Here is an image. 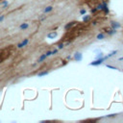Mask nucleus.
Returning <instances> with one entry per match:
<instances>
[{
  "label": "nucleus",
  "mask_w": 123,
  "mask_h": 123,
  "mask_svg": "<svg viewBox=\"0 0 123 123\" xmlns=\"http://www.w3.org/2000/svg\"><path fill=\"white\" fill-rule=\"evenodd\" d=\"M73 58H74L75 61H77V62H81V61L83 60V54L80 53V52H76V53L74 54Z\"/></svg>",
  "instance_id": "1"
},
{
  "label": "nucleus",
  "mask_w": 123,
  "mask_h": 123,
  "mask_svg": "<svg viewBox=\"0 0 123 123\" xmlns=\"http://www.w3.org/2000/svg\"><path fill=\"white\" fill-rule=\"evenodd\" d=\"M28 42H29V39H28V38H24L21 42H19V43L17 44V48H22V47L26 46V45L28 44Z\"/></svg>",
  "instance_id": "2"
},
{
  "label": "nucleus",
  "mask_w": 123,
  "mask_h": 123,
  "mask_svg": "<svg viewBox=\"0 0 123 123\" xmlns=\"http://www.w3.org/2000/svg\"><path fill=\"white\" fill-rule=\"evenodd\" d=\"M47 38H50V39H53V38H55V37H58V33L56 32V31H53V32H51V33H49V34H47Z\"/></svg>",
  "instance_id": "3"
},
{
  "label": "nucleus",
  "mask_w": 123,
  "mask_h": 123,
  "mask_svg": "<svg viewBox=\"0 0 123 123\" xmlns=\"http://www.w3.org/2000/svg\"><path fill=\"white\" fill-rule=\"evenodd\" d=\"M111 28H113V29H115V30H117V29H119V28L121 27L120 23H119V22H116V21H111Z\"/></svg>",
  "instance_id": "4"
},
{
  "label": "nucleus",
  "mask_w": 123,
  "mask_h": 123,
  "mask_svg": "<svg viewBox=\"0 0 123 123\" xmlns=\"http://www.w3.org/2000/svg\"><path fill=\"white\" fill-rule=\"evenodd\" d=\"M102 11H104V12H105L106 14H108V13L110 12V10H109V8H108L107 2H103V9H102Z\"/></svg>",
  "instance_id": "5"
},
{
  "label": "nucleus",
  "mask_w": 123,
  "mask_h": 123,
  "mask_svg": "<svg viewBox=\"0 0 123 123\" xmlns=\"http://www.w3.org/2000/svg\"><path fill=\"white\" fill-rule=\"evenodd\" d=\"M28 28H29V24L26 23V22L21 23V24L19 25V29H20V30H26V29H28Z\"/></svg>",
  "instance_id": "6"
},
{
  "label": "nucleus",
  "mask_w": 123,
  "mask_h": 123,
  "mask_svg": "<svg viewBox=\"0 0 123 123\" xmlns=\"http://www.w3.org/2000/svg\"><path fill=\"white\" fill-rule=\"evenodd\" d=\"M106 32H107V34H108V35H110V36H112V35H114V34L116 33V30H115V29H113V28H111V29H109V30H107Z\"/></svg>",
  "instance_id": "7"
},
{
  "label": "nucleus",
  "mask_w": 123,
  "mask_h": 123,
  "mask_svg": "<svg viewBox=\"0 0 123 123\" xmlns=\"http://www.w3.org/2000/svg\"><path fill=\"white\" fill-rule=\"evenodd\" d=\"M47 58V56H46V54H42L39 58H38V60H37V62H43L45 59Z\"/></svg>",
  "instance_id": "8"
},
{
  "label": "nucleus",
  "mask_w": 123,
  "mask_h": 123,
  "mask_svg": "<svg viewBox=\"0 0 123 123\" xmlns=\"http://www.w3.org/2000/svg\"><path fill=\"white\" fill-rule=\"evenodd\" d=\"M52 10H53V7H52V6H48V7H46V8L43 10V12H44V13H47V12H50Z\"/></svg>",
  "instance_id": "9"
},
{
  "label": "nucleus",
  "mask_w": 123,
  "mask_h": 123,
  "mask_svg": "<svg viewBox=\"0 0 123 123\" xmlns=\"http://www.w3.org/2000/svg\"><path fill=\"white\" fill-rule=\"evenodd\" d=\"M47 74H48V71H41L37 74V77H42V76H45Z\"/></svg>",
  "instance_id": "10"
},
{
  "label": "nucleus",
  "mask_w": 123,
  "mask_h": 123,
  "mask_svg": "<svg viewBox=\"0 0 123 123\" xmlns=\"http://www.w3.org/2000/svg\"><path fill=\"white\" fill-rule=\"evenodd\" d=\"M1 5H2V7H3V8H6V7L9 5V2H8L7 0H4V1H2V2H1Z\"/></svg>",
  "instance_id": "11"
},
{
  "label": "nucleus",
  "mask_w": 123,
  "mask_h": 123,
  "mask_svg": "<svg viewBox=\"0 0 123 123\" xmlns=\"http://www.w3.org/2000/svg\"><path fill=\"white\" fill-rule=\"evenodd\" d=\"M97 37V39H103V38L105 37V35H104L103 33H100V34H98V35H97V37Z\"/></svg>",
  "instance_id": "12"
},
{
  "label": "nucleus",
  "mask_w": 123,
  "mask_h": 123,
  "mask_svg": "<svg viewBox=\"0 0 123 123\" xmlns=\"http://www.w3.org/2000/svg\"><path fill=\"white\" fill-rule=\"evenodd\" d=\"M72 25H74V22H70V23H67V24L65 25V27H64V28L67 30V29H68V28H70Z\"/></svg>",
  "instance_id": "13"
},
{
  "label": "nucleus",
  "mask_w": 123,
  "mask_h": 123,
  "mask_svg": "<svg viewBox=\"0 0 123 123\" xmlns=\"http://www.w3.org/2000/svg\"><path fill=\"white\" fill-rule=\"evenodd\" d=\"M89 19V15H84L83 16V21H87Z\"/></svg>",
  "instance_id": "14"
},
{
  "label": "nucleus",
  "mask_w": 123,
  "mask_h": 123,
  "mask_svg": "<svg viewBox=\"0 0 123 123\" xmlns=\"http://www.w3.org/2000/svg\"><path fill=\"white\" fill-rule=\"evenodd\" d=\"M96 9H97V10H102V9H103V3L99 4V5L96 7Z\"/></svg>",
  "instance_id": "15"
},
{
  "label": "nucleus",
  "mask_w": 123,
  "mask_h": 123,
  "mask_svg": "<svg viewBox=\"0 0 123 123\" xmlns=\"http://www.w3.org/2000/svg\"><path fill=\"white\" fill-rule=\"evenodd\" d=\"M86 11L85 10V9H82V10H80V14H86Z\"/></svg>",
  "instance_id": "16"
},
{
  "label": "nucleus",
  "mask_w": 123,
  "mask_h": 123,
  "mask_svg": "<svg viewBox=\"0 0 123 123\" xmlns=\"http://www.w3.org/2000/svg\"><path fill=\"white\" fill-rule=\"evenodd\" d=\"M101 57H103V53H102V52H100V53H98V54L96 55V59H99V58H101Z\"/></svg>",
  "instance_id": "17"
},
{
  "label": "nucleus",
  "mask_w": 123,
  "mask_h": 123,
  "mask_svg": "<svg viewBox=\"0 0 123 123\" xmlns=\"http://www.w3.org/2000/svg\"><path fill=\"white\" fill-rule=\"evenodd\" d=\"M63 47H64V44H63V43H60V44L58 45V48H59V49H62Z\"/></svg>",
  "instance_id": "18"
},
{
  "label": "nucleus",
  "mask_w": 123,
  "mask_h": 123,
  "mask_svg": "<svg viewBox=\"0 0 123 123\" xmlns=\"http://www.w3.org/2000/svg\"><path fill=\"white\" fill-rule=\"evenodd\" d=\"M106 66H107L108 68H111V69H117L116 67H114V66H112V65H110V64H107Z\"/></svg>",
  "instance_id": "19"
},
{
  "label": "nucleus",
  "mask_w": 123,
  "mask_h": 123,
  "mask_svg": "<svg viewBox=\"0 0 123 123\" xmlns=\"http://www.w3.org/2000/svg\"><path fill=\"white\" fill-rule=\"evenodd\" d=\"M45 54H46V56H47V57H49V56H51V55H52V51H47Z\"/></svg>",
  "instance_id": "20"
},
{
  "label": "nucleus",
  "mask_w": 123,
  "mask_h": 123,
  "mask_svg": "<svg viewBox=\"0 0 123 123\" xmlns=\"http://www.w3.org/2000/svg\"><path fill=\"white\" fill-rule=\"evenodd\" d=\"M115 115H116L115 113H111V114H108V115H107V117H114Z\"/></svg>",
  "instance_id": "21"
},
{
  "label": "nucleus",
  "mask_w": 123,
  "mask_h": 123,
  "mask_svg": "<svg viewBox=\"0 0 123 123\" xmlns=\"http://www.w3.org/2000/svg\"><path fill=\"white\" fill-rule=\"evenodd\" d=\"M5 19V15H0V22H2Z\"/></svg>",
  "instance_id": "22"
},
{
  "label": "nucleus",
  "mask_w": 123,
  "mask_h": 123,
  "mask_svg": "<svg viewBox=\"0 0 123 123\" xmlns=\"http://www.w3.org/2000/svg\"><path fill=\"white\" fill-rule=\"evenodd\" d=\"M57 52H58V49H54V50H52V55L57 54Z\"/></svg>",
  "instance_id": "23"
},
{
  "label": "nucleus",
  "mask_w": 123,
  "mask_h": 123,
  "mask_svg": "<svg viewBox=\"0 0 123 123\" xmlns=\"http://www.w3.org/2000/svg\"><path fill=\"white\" fill-rule=\"evenodd\" d=\"M96 11H97V9H96V8H95V9H92V10H91V12L93 13V12H95Z\"/></svg>",
  "instance_id": "24"
},
{
  "label": "nucleus",
  "mask_w": 123,
  "mask_h": 123,
  "mask_svg": "<svg viewBox=\"0 0 123 123\" xmlns=\"http://www.w3.org/2000/svg\"><path fill=\"white\" fill-rule=\"evenodd\" d=\"M66 59H67V60H71V59H72V57H71V56H67V57H66Z\"/></svg>",
  "instance_id": "25"
},
{
  "label": "nucleus",
  "mask_w": 123,
  "mask_h": 123,
  "mask_svg": "<svg viewBox=\"0 0 123 123\" xmlns=\"http://www.w3.org/2000/svg\"><path fill=\"white\" fill-rule=\"evenodd\" d=\"M118 61H123V57H120V58L118 59Z\"/></svg>",
  "instance_id": "26"
}]
</instances>
